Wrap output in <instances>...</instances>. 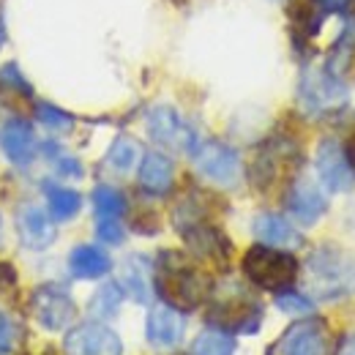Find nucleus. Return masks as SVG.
Here are the masks:
<instances>
[{"label": "nucleus", "instance_id": "7", "mask_svg": "<svg viewBox=\"0 0 355 355\" xmlns=\"http://www.w3.org/2000/svg\"><path fill=\"white\" fill-rule=\"evenodd\" d=\"M328 353V328L322 320H301L293 322L279 342L273 345L270 355H325Z\"/></svg>", "mask_w": 355, "mask_h": 355}, {"label": "nucleus", "instance_id": "28", "mask_svg": "<svg viewBox=\"0 0 355 355\" xmlns=\"http://www.w3.org/2000/svg\"><path fill=\"white\" fill-rule=\"evenodd\" d=\"M98 238L104 243H121L123 241V227L118 219H98V227H96Z\"/></svg>", "mask_w": 355, "mask_h": 355}, {"label": "nucleus", "instance_id": "3", "mask_svg": "<svg viewBox=\"0 0 355 355\" xmlns=\"http://www.w3.org/2000/svg\"><path fill=\"white\" fill-rule=\"evenodd\" d=\"M243 273L249 282L270 293H284L298 279V260L290 252L273 249V246H252L243 257Z\"/></svg>", "mask_w": 355, "mask_h": 355}, {"label": "nucleus", "instance_id": "14", "mask_svg": "<svg viewBox=\"0 0 355 355\" xmlns=\"http://www.w3.org/2000/svg\"><path fill=\"white\" fill-rule=\"evenodd\" d=\"M17 232H19L22 243L28 249H36V252L46 249L55 241V227L49 222V216H46L42 208H36V205H25L19 211V216H17Z\"/></svg>", "mask_w": 355, "mask_h": 355}, {"label": "nucleus", "instance_id": "25", "mask_svg": "<svg viewBox=\"0 0 355 355\" xmlns=\"http://www.w3.org/2000/svg\"><path fill=\"white\" fill-rule=\"evenodd\" d=\"M121 298H123V293H121V287L118 284H104L96 295H93V301H90V314L93 317H98V320H107V317H112L115 311L121 309Z\"/></svg>", "mask_w": 355, "mask_h": 355}, {"label": "nucleus", "instance_id": "20", "mask_svg": "<svg viewBox=\"0 0 355 355\" xmlns=\"http://www.w3.org/2000/svg\"><path fill=\"white\" fill-rule=\"evenodd\" d=\"M150 279H153V268L145 257L134 254L123 263V290L132 295L134 301L148 304L150 298Z\"/></svg>", "mask_w": 355, "mask_h": 355}, {"label": "nucleus", "instance_id": "17", "mask_svg": "<svg viewBox=\"0 0 355 355\" xmlns=\"http://www.w3.org/2000/svg\"><path fill=\"white\" fill-rule=\"evenodd\" d=\"M254 235L273 249H295L301 246V235L290 227L287 219L276 216V214H263L254 219Z\"/></svg>", "mask_w": 355, "mask_h": 355}, {"label": "nucleus", "instance_id": "23", "mask_svg": "<svg viewBox=\"0 0 355 355\" xmlns=\"http://www.w3.org/2000/svg\"><path fill=\"white\" fill-rule=\"evenodd\" d=\"M93 205H96V214L98 219H118L123 211H126V200L118 189L112 186H98L93 191Z\"/></svg>", "mask_w": 355, "mask_h": 355}, {"label": "nucleus", "instance_id": "16", "mask_svg": "<svg viewBox=\"0 0 355 355\" xmlns=\"http://www.w3.org/2000/svg\"><path fill=\"white\" fill-rule=\"evenodd\" d=\"M0 148L14 164H28L33 156V129L25 121H8L0 132Z\"/></svg>", "mask_w": 355, "mask_h": 355}, {"label": "nucleus", "instance_id": "27", "mask_svg": "<svg viewBox=\"0 0 355 355\" xmlns=\"http://www.w3.org/2000/svg\"><path fill=\"white\" fill-rule=\"evenodd\" d=\"M36 115H39V121H42L44 126L58 129V132H66V129H71V123H74L66 112H60V110H58V107H52V104H39Z\"/></svg>", "mask_w": 355, "mask_h": 355}, {"label": "nucleus", "instance_id": "26", "mask_svg": "<svg viewBox=\"0 0 355 355\" xmlns=\"http://www.w3.org/2000/svg\"><path fill=\"white\" fill-rule=\"evenodd\" d=\"M276 306L282 311H287V314H309L314 309V304H311L306 295L290 293V290H284V293L276 295Z\"/></svg>", "mask_w": 355, "mask_h": 355}, {"label": "nucleus", "instance_id": "11", "mask_svg": "<svg viewBox=\"0 0 355 355\" xmlns=\"http://www.w3.org/2000/svg\"><path fill=\"white\" fill-rule=\"evenodd\" d=\"M317 175L328 191H347L353 186V170L336 139H322L317 148Z\"/></svg>", "mask_w": 355, "mask_h": 355}, {"label": "nucleus", "instance_id": "18", "mask_svg": "<svg viewBox=\"0 0 355 355\" xmlns=\"http://www.w3.org/2000/svg\"><path fill=\"white\" fill-rule=\"evenodd\" d=\"M139 186L150 194H164L173 186V162L162 153H145L139 164Z\"/></svg>", "mask_w": 355, "mask_h": 355}, {"label": "nucleus", "instance_id": "31", "mask_svg": "<svg viewBox=\"0 0 355 355\" xmlns=\"http://www.w3.org/2000/svg\"><path fill=\"white\" fill-rule=\"evenodd\" d=\"M339 355H355V334H353V336H347V339L342 342V347H339Z\"/></svg>", "mask_w": 355, "mask_h": 355}, {"label": "nucleus", "instance_id": "13", "mask_svg": "<svg viewBox=\"0 0 355 355\" xmlns=\"http://www.w3.org/2000/svg\"><path fill=\"white\" fill-rule=\"evenodd\" d=\"M183 331H186V322H183V314L173 306H153L148 314V322H145V336L150 345L156 347H173L183 339Z\"/></svg>", "mask_w": 355, "mask_h": 355}, {"label": "nucleus", "instance_id": "32", "mask_svg": "<svg viewBox=\"0 0 355 355\" xmlns=\"http://www.w3.org/2000/svg\"><path fill=\"white\" fill-rule=\"evenodd\" d=\"M320 6H325V8H342L345 6V0H317Z\"/></svg>", "mask_w": 355, "mask_h": 355}, {"label": "nucleus", "instance_id": "2", "mask_svg": "<svg viewBox=\"0 0 355 355\" xmlns=\"http://www.w3.org/2000/svg\"><path fill=\"white\" fill-rule=\"evenodd\" d=\"M306 287L317 301H339L355 293V260L336 246L317 249L306 263Z\"/></svg>", "mask_w": 355, "mask_h": 355}, {"label": "nucleus", "instance_id": "29", "mask_svg": "<svg viewBox=\"0 0 355 355\" xmlns=\"http://www.w3.org/2000/svg\"><path fill=\"white\" fill-rule=\"evenodd\" d=\"M14 342H17V328H14V322L6 317V314H0V355H6L11 347H14Z\"/></svg>", "mask_w": 355, "mask_h": 355}, {"label": "nucleus", "instance_id": "9", "mask_svg": "<svg viewBox=\"0 0 355 355\" xmlns=\"http://www.w3.org/2000/svg\"><path fill=\"white\" fill-rule=\"evenodd\" d=\"M194 164L202 175L214 183L232 186L241 178V159L232 148L222 142H202L194 148Z\"/></svg>", "mask_w": 355, "mask_h": 355}, {"label": "nucleus", "instance_id": "5", "mask_svg": "<svg viewBox=\"0 0 355 355\" xmlns=\"http://www.w3.org/2000/svg\"><path fill=\"white\" fill-rule=\"evenodd\" d=\"M31 311L36 317V322L46 331H63L69 322H74L77 306L71 301V295L58 287V284H44L33 293L31 298Z\"/></svg>", "mask_w": 355, "mask_h": 355}, {"label": "nucleus", "instance_id": "4", "mask_svg": "<svg viewBox=\"0 0 355 355\" xmlns=\"http://www.w3.org/2000/svg\"><path fill=\"white\" fill-rule=\"evenodd\" d=\"M208 320L214 325H219L224 334L227 331H232V334H254L260 328V320H263V306L252 295H246L243 290L235 287L227 295L214 298Z\"/></svg>", "mask_w": 355, "mask_h": 355}, {"label": "nucleus", "instance_id": "12", "mask_svg": "<svg viewBox=\"0 0 355 355\" xmlns=\"http://www.w3.org/2000/svg\"><path fill=\"white\" fill-rule=\"evenodd\" d=\"M180 232L186 235L191 252L208 263H216V266H227L230 260V241L224 238L216 227L205 222H191L186 227H180Z\"/></svg>", "mask_w": 355, "mask_h": 355}, {"label": "nucleus", "instance_id": "21", "mask_svg": "<svg viewBox=\"0 0 355 355\" xmlns=\"http://www.w3.org/2000/svg\"><path fill=\"white\" fill-rule=\"evenodd\" d=\"M46 205H49V214L60 222L77 216L80 205H83V197L74 191V189H63V186H49L46 189Z\"/></svg>", "mask_w": 355, "mask_h": 355}, {"label": "nucleus", "instance_id": "1", "mask_svg": "<svg viewBox=\"0 0 355 355\" xmlns=\"http://www.w3.org/2000/svg\"><path fill=\"white\" fill-rule=\"evenodd\" d=\"M153 282H156L159 295L173 309H197L211 295V279L205 276V270L180 252L159 254L156 268H153Z\"/></svg>", "mask_w": 355, "mask_h": 355}, {"label": "nucleus", "instance_id": "10", "mask_svg": "<svg viewBox=\"0 0 355 355\" xmlns=\"http://www.w3.org/2000/svg\"><path fill=\"white\" fill-rule=\"evenodd\" d=\"M66 353L69 355H121L123 345L121 336L98 322L88 325H77L74 331H69L66 336Z\"/></svg>", "mask_w": 355, "mask_h": 355}, {"label": "nucleus", "instance_id": "19", "mask_svg": "<svg viewBox=\"0 0 355 355\" xmlns=\"http://www.w3.org/2000/svg\"><path fill=\"white\" fill-rule=\"evenodd\" d=\"M112 260L107 257V252L96 249V246H77L69 257V270L77 279H101L104 273H110Z\"/></svg>", "mask_w": 355, "mask_h": 355}, {"label": "nucleus", "instance_id": "33", "mask_svg": "<svg viewBox=\"0 0 355 355\" xmlns=\"http://www.w3.org/2000/svg\"><path fill=\"white\" fill-rule=\"evenodd\" d=\"M0 241H3V219H0Z\"/></svg>", "mask_w": 355, "mask_h": 355}, {"label": "nucleus", "instance_id": "30", "mask_svg": "<svg viewBox=\"0 0 355 355\" xmlns=\"http://www.w3.org/2000/svg\"><path fill=\"white\" fill-rule=\"evenodd\" d=\"M345 156H347V164H350V170H353L355 175V134L347 139V148H345Z\"/></svg>", "mask_w": 355, "mask_h": 355}, {"label": "nucleus", "instance_id": "22", "mask_svg": "<svg viewBox=\"0 0 355 355\" xmlns=\"http://www.w3.org/2000/svg\"><path fill=\"white\" fill-rule=\"evenodd\" d=\"M235 353V339L230 334H224L219 328L202 331L194 345H191V355H232Z\"/></svg>", "mask_w": 355, "mask_h": 355}, {"label": "nucleus", "instance_id": "15", "mask_svg": "<svg viewBox=\"0 0 355 355\" xmlns=\"http://www.w3.org/2000/svg\"><path fill=\"white\" fill-rule=\"evenodd\" d=\"M287 208H290V214L301 224H314L325 214L328 202H325L322 191H320L314 183L298 180V183L290 189V194H287Z\"/></svg>", "mask_w": 355, "mask_h": 355}, {"label": "nucleus", "instance_id": "8", "mask_svg": "<svg viewBox=\"0 0 355 355\" xmlns=\"http://www.w3.org/2000/svg\"><path fill=\"white\" fill-rule=\"evenodd\" d=\"M148 132L159 145H167L173 150H191L194 153V148H197L194 129L167 104H159L148 112Z\"/></svg>", "mask_w": 355, "mask_h": 355}, {"label": "nucleus", "instance_id": "6", "mask_svg": "<svg viewBox=\"0 0 355 355\" xmlns=\"http://www.w3.org/2000/svg\"><path fill=\"white\" fill-rule=\"evenodd\" d=\"M301 101L311 112L339 110L347 101V88L328 69H311L301 80Z\"/></svg>", "mask_w": 355, "mask_h": 355}, {"label": "nucleus", "instance_id": "24", "mask_svg": "<svg viewBox=\"0 0 355 355\" xmlns=\"http://www.w3.org/2000/svg\"><path fill=\"white\" fill-rule=\"evenodd\" d=\"M137 156H139L137 142L129 139V137H118V139L112 142L110 153H107V164H110L115 173H129L134 164H137Z\"/></svg>", "mask_w": 355, "mask_h": 355}]
</instances>
